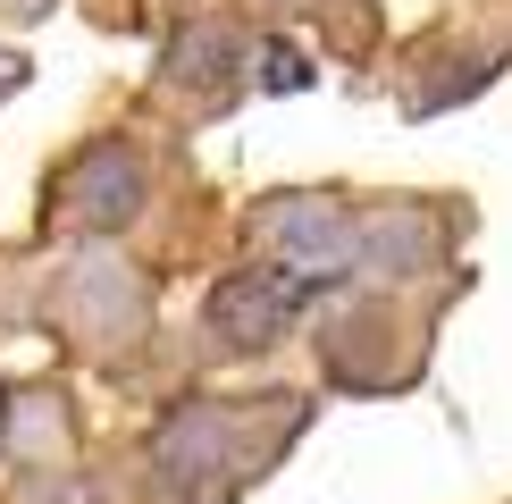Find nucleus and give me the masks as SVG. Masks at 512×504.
Here are the masks:
<instances>
[{"label":"nucleus","mask_w":512,"mask_h":504,"mask_svg":"<svg viewBox=\"0 0 512 504\" xmlns=\"http://www.w3.org/2000/svg\"><path fill=\"white\" fill-rule=\"evenodd\" d=\"M303 286H311V278H286V269H236V278L210 294V336L236 345V353L286 336V320L303 311Z\"/></svg>","instance_id":"obj_1"},{"label":"nucleus","mask_w":512,"mask_h":504,"mask_svg":"<svg viewBox=\"0 0 512 504\" xmlns=\"http://www.w3.org/2000/svg\"><path fill=\"white\" fill-rule=\"evenodd\" d=\"M269 227H277V244H286V261L303 269V278H345V269L361 261V227H353V210H336V202H319V194L277 202Z\"/></svg>","instance_id":"obj_2"},{"label":"nucleus","mask_w":512,"mask_h":504,"mask_svg":"<svg viewBox=\"0 0 512 504\" xmlns=\"http://www.w3.org/2000/svg\"><path fill=\"white\" fill-rule=\"evenodd\" d=\"M68 194H76V210H84V219L118 227L126 210L143 202V168H135V152H126V143H101V152H84V160H76Z\"/></svg>","instance_id":"obj_3"},{"label":"nucleus","mask_w":512,"mask_h":504,"mask_svg":"<svg viewBox=\"0 0 512 504\" xmlns=\"http://www.w3.org/2000/svg\"><path fill=\"white\" fill-rule=\"evenodd\" d=\"M9 76H17V68H9V59H0V84H9Z\"/></svg>","instance_id":"obj_4"},{"label":"nucleus","mask_w":512,"mask_h":504,"mask_svg":"<svg viewBox=\"0 0 512 504\" xmlns=\"http://www.w3.org/2000/svg\"><path fill=\"white\" fill-rule=\"evenodd\" d=\"M0 404H9V395H0Z\"/></svg>","instance_id":"obj_5"}]
</instances>
